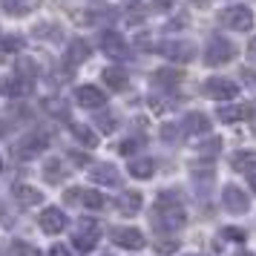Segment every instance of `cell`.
I'll list each match as a JSON object with an SVG mask.
<instances>
[{
    "label": "cell",
    "instance_id": "6da1fadb",
    "mask_svg": "<svg viewBox=\"0 0 256 256\" xmlns=\"http://www.w3.org/2000/svg\"><path fill=\"white\" fill-rule=\"evenodd\" d=\"M233 55H236V49L228 38L222 35H213L208 40V49H204V64L208 66H224V64H230Z\"/></svg>",
    "mask_w": 256,
    "mask_h": 256
},
{
    "label": "cell",
    "instance_id": "7a4b0ae2",
    "mask_svg": "<svg viewBox=\"0 0 256 256\" xmlns=\"http://www.w3.org/2000/svg\"><path fill=\"white\" fill-rule=\"evenodd\" d=\"M46 144H49L46 132H29V136H24V138L18 141V147L12 152L18 162H29V158H38L40 152L46 150Z\"/></svg>",
    "mask_w": 256,
    "mask_h": 256
},
{
    "label": "cell",
    "instance_id": "3957f363",
    "mask_svg": "<svg viewBox=\"0 0 256 256\" xmlns=\"http://www.w3.org/2000/svg\"><path fill=\"white\" fill-rule=\"evenodd\" d=\"M152 224L158 228V230H182L187 224V216L184 210H182V204H173V208H156V216H152Z\"/></svg>",
    "mask_w": 256,
    "mask_h": 256
},
{
    "label": "cell",
    "instance_id": "277c9868",
    "mask_svg": "<svg viewBox=\"0 0 256 256\" xmlns=\"http://www.w3.org/2000/svg\"><path fill=\"white\" fill-rule=\"evenodd\" d=\"M98 236H101V224L95 219H81L78 222V233L72 236V244H75V250L90 254L95 244H98Z\"/></svg>",
    "mask_w": 256,
    "mask_h": 256
},
{
    "label": "cell",
    "instance_id": "5b68a950",
    "mask_svg": "<svg viewBox=\"0 0 256 256\" xmlns=\"http://www.w3.org/2000/svg\"><path fill=\"white\" fill-rule=\"evenodd\" d=\"M222 24L233 32H250L254 29V12L248 6H230L222 12Z\"/></svg>",
    "mask_w": 256,
    "mask_h": 256
},
{
    "label": "cell",
    "instance_id": "8992f818",
    "mask_svg": "<svg viewBox=\"0 0 256 256\" xmlns=\"http://www.w3.org/2000/svg\"><path fill=\"white\" fill-rule=\"evenodd\" d=\"M156 49H158L167 60H178V64H187V60H193V55H196V46H193L190 40H164V44H158Z\"/></svg>",
    "mask_w": 256,
    "mask_h": 256
},
{
    "label": "cell",
    "instance_id": "52a82bcc",
    "mask_svg": "<svg viewBox=\"0 0 256 256\" xmlns=\"http://www.w3.org/2000/svg\"><path fill=\"white\" fill-rule=\"evenodd\" d=\"M222 202H224V208L230 210V213H236V216L250 210V198H248V193H244L242 187H236V184H228V187H224Z\"/></svg>",
    "mask_w": 256,
    "mask_h": 256
},
{
    "label": "cell",
    "instance_id": "ba28073f",
    "mask_svg": "<svg viewBox=\"0 0 256 256\" xmlns=\"http://www.w3.org/2000/svg\"><path fill=\"white\" fill-rule=\"evenodd\" d=\"M204 92L213 95V101H230V98H236L239 86H236L230 78H208V84H204Z\"/></svg>",
    "mask_w": 256,
    "mask_h": 256
},
{
    "label": "cell",
    "instance_id": "9c48e42d",
    "mask_svg": "<svg viewBox=\"0 0 256 256\" xmlns=\"http://www.w3.org/2000/svg\"><path fill=\"white\" fill-rule=\"evenodd\" d=\"M101 49H104L110 58H116V60H127L130 58L127 40L118 35V32H104V35H101Z\"/></svg>",
    "mask_w": 256,
    "mask_h": 256
},
{
    "label": "cell",
    "instance_id": "30bf717a",
    "mask_svg": "<svg viewBox=\"0 0 256 256\" xmlns=\"http://www.w3.org/2000/svg\"><path fill=\"white\" fill-rule=\"evenodd\" d=\"M38 224H40V230L49 233V236H55L66 228V216H64V210L60 208H46L40 216H38Z\"/></svg>",
    "mask_w": 256,
    "mask_h": 256
},
{
    "label": "cell",
    "instance_id": "8fae6325",
    "mask_svg": "<svg viewBox=\"0 0 256 256\" xmlns=\"http://www.w3.org/2000/svg\"><path fill=\"white\" fill-rule=\"evenodd\" d=\"M112 242L127 250H141L144 248V233L136 228H112Z\"/></svg>",
    "mask_w": 256,
    "mask_h": 256
},
{
    "label": "cell",
    "instance_id": "7c38bea8",
    "mask_svg": "<svg viewBox=\"0 0 256 256\" xmlns=\"http://www.w3.org/2000/svg\"><path fill=\"white\" fill-rule=\"evenodd\" d=\"M75 101L81 106H86V110H101L106 104V95L98 86H92V84H84V86L75 90Z\"/></svg>",
    "mask_w": 256,
    "mask_h": 256
},
{
    "label": "cell",
    "instance_id": "4fadbf2b",
    "mask_svg": "<svg viewBox=\"0 0 256 256\" xmlns=\"http://www.w3.org/2000/svg\"><path fill=\"white\" fill-rule=\"evenodd\" d=\"M32 90H35V78H26V75L9 78L3 84V92L12 95V98H26V95H32Z\"/></svg>",
    "mask_w": 256,
    "mask_h": 256
},
{
    "label": "cell",
    "instance_id": "5bb4252c",
    "mask_svg": "<svg viewBox=\"0 0 256 256\" xmlns=\"http://www.w3.org/2000/svg\"><path fill=\"white\" fill-rule=\"evenodd\" d=\"M141 204H144V198H141L138 190H124V193H118L116 198V208L124 213V216H136L141 210Z\"/></svg>",
    "mask_w": 256,
    "mask_h": 256
},
{
    "label": "cell",
    "instance_id": "9a60e30c",
    "mask_svg": "<svg viewBox=\"0 0 256 256\" xmlns=\"http://www.w3.org/2000/svg\"><path fill=\"white\" fill-rule=\"evenodd\" d=\"M14 198H18L20 208H35V204L44 202V193L32 184H14Z\"/></svg>",
    "mask_w": 256,
    "mask_h": 256
},
{
    "label": "cell",
    "instance_id": "2e32d148",
    "mask_svg": "<svg viewBox=\"0 0 256 256\" xmlns=\"http://www.w3.org/2000/svg\"><path fill=\"white\" fill-rule=\"evenodd\" d=\"M90 178H92L95 184H104V187H112L118 184V170L112 167V164H95L92 170H90Z\"/></svg>",
    "mask_w": 256,
    "mask_h": 256
},
{
    "label": "cell",
    "instance_id": "e0dca14e",
    "mask_svg": "<svg viewBox=\"0 0 256 256\" xmlns=\"http://www.w3.org/2000/svg\"><path fill=\"white\" fill-rule=\"evenodd\" d=\"M86 58H90V44H86L84 38L70 40V46H66V64H70V66H78V64H84Z\"/></svg>",
    "mask_w": 256,
    "mask_h": 256
},
{
    "label": "cell",
    "instance_id": "ac0fdd59",
    "mask_svg": "<svg viewBox=\"0 0 256 256\" xmlns=\"http://www.w3.org/2000/svg\"><path fill=\"white\" fill-rule=\"evenodd\" d=\"M248 116H250V106H244V104H230V106H222L219 110V121H224V124H239Z\"/></svg>",
    "mask_w": 256,
    "mask_h": 256
},
{
    "label": "cell",
    "instance_id": "d6986e66",
    "mask_svg": "<svg viewBox=\"0 0 256 256\" xmlns=\"http://www.w3.org/2000/svg\"><path fill=\"white\" fill-rule=\"evenodd\" d=\"M40 173H44V178H46L49 184H60V182L66 178L70 170H64V162H60V158H49V162L44 164V170H40Z\"/></svg>",
    "mask_w": 256,
    "mask_h": 256
},
{
    "label": "cell",
    "instance_id": "ffe728a7",
    "mask_svg": "<svg viewBox=\"0 0 256 256\" xmlns=\"http://www.w3.org/2000/svg\"><path fill=\"white\" fill-rule=\"evenodd\" d=\"M104 84L110 86V90L121 92V90H127V86H130L127 72H124V70H118V66H106V70H104Z\"/></svg>",
    "mask_w": 256,
    "mask_h": 256
},
{
    "label": "cell",
    "instance_id": "44dd1931",
    "mask_svg": "<svg viewBox=\"0 0 256 256\" xmlns=\"http://www.w3.org/2000/svg\"><path fill=\"white\" fill-rule=\"evenodd\" d=\"M184 132H193V136H198V132H208L210 130V118L204 116V112H190V116L184 118Z\"/></svg>",
    "mask_w": 256,
    "mask_h": 256
},
{
    "label": "cell",
    "instance_id": "7402d4cb",
    "mask_svg": "<svg viewBox=\"0 0 256 256\" xmlns=\"http://www.w3.org/2000/svg\"><path fill=\"white\" fill-rule=\"evenodd\" d=\"M70 130H72V136L81 141L84 147H95V144H98V132H95V130H90L86 124H78V121H72Z\"/></svg>",
    "mask_w": 256,
    "mask_h": 256
},
{
    "label": "cell",
    "instance_id": "603a6c76",
    "mask_svg": "<svg viewBox=\"0 0 256 256\" xmlns=\"http://www.w3.org/2000/svg\"><path fill=\"white\" fill-rule=\"evenodd\" d=\"M127 170H130L132 178H150L152 170H156V162H152V158H132Z\"/></svg>",
    "mask_w": 256,
    "mask_h": 256
},
{
    "label": "cell",
    "instance_id": "cb8c5ba5",
    "mask_svg": "<svg viewBox=\"0 0 256 256\" xmlns=\"http://www.w3.org/2000/svg\"><path fill=\"white\" fill-rule=\"evenodd\" d=\"M230 164H233V170H242V173H250L256 167V152H250V150H242V152H236L230 158Z\"/></svg>",
    "mask_w": 256,
    "mask_h": 256
},
{
    "label": "cell",
    "instance_id": "d4e9b609",
    "mask_svg": "<svg viewBox=\"0 0 256 256\" xmlns=\"http://www.w3.org/2000/svg\"><path fill=\"white\" fill-rule=\"evenodd\" d=\"M152 81H156V86H167V90H173V86H178V81H182V72L158 70L156 75H152Z\"/></svg>",
    "mask_w": 256,
    "mask_h": 256
},
{
    "label": "cell",
    "instance_id": "484cf974",
    "mask_svg": "<svg viewBox=\"0 0 256 256\" xmlns=\"http://www.w3.org/2000/svg\"><path fill=\"white\" fill-rule=\"evenodd\" d=\"M81 204L84 208H90V210H101L106 204V198L98 193V190H84L81 193Z\"/></svg>",
    "mask_w": 256,
    "mask_h": 256
},
{
    "label": "cell",
    "instance_id": "4316f807",
    "mask_svg": "<svg viewBox=\"0 0 256 256\" xmlns=\"http://www.w3.org/2000/svg\"><path fill=\"white\" fill-rule=\"evenodd\" d=\"M173 204H182L178 190H164V193H158V198H156V208H173Z\"/></svg>",
    "mask_w": 256,
    "mask_h": 256
},
{
    "label": "cell",
    "instance_id": "83f0119b",
    "mask_svg": "<svg viewBox=\"0 0 256 256\" xmlns=\"http://www.w3.org/2000/svg\"><path fill=\"white\" fill-rule=\"evenodd\" d=\"M32 9H38V0H14L6 12L9 14H29Z\"/></svg>",
    "mask_w": 256,
    "mask_h": 256
},
{
    "label": "cell",
    "instance_id": "f1b7e54d",
    "mask_svg": "<svg viewBox=\"0 0 256 256\" xmlns=\"http://www.w3.org/2000/svg\"><path fill=\"white\" fill-rule=\"evenodd\" d=\"M95 124H98V130H101V132H112V130L118 127L116 116H110V112H101V116L95 118Z\"/></svg>",
    "mask_w": 256,
    "mask_h": 256
},
{
    "label": "cell",
    "instance_id": "f546056e",
    "mask_svg": "<svg viewBox=\"0 0 256 256\" xmlns=\"http://www.w3.org/2000/svg\"><path fill=\"white\" fill-rule=\"evenodd\" d=\"M9 254H12V256H32V254H35V248H32V244H26V242H12V244H9Z\"/></svg>",
    "mask_w": 256,
    "mask_h": 256
},
{
    "label": "cell",
    "instance_id": "4dcf8cb0",
    "mask_svg": "<svg viewBox=\"0 0 256 256\" xmlns=\"http://www.w3.org/2000/svg\"><path fill=\"white\" fill-rule=\"evenodd\" d=\"M219 147H222V138H210V141H204V144L198 147V156H216Z\"/></svg>",
    "mask_w": 256,
    "mask_h": 256
},
{
    "label": "cell",
    "instance_id": "1f68e13d",
    "mask_svg": "<svg viewBox=\"0 0 256 256\" xmlns=\"http://www.w3.org/2000/svg\"><path fill=\"white\" fill-rule=\"evenodd\" d=\"M0 49H3V52H20V49H24V40H20V38H3V40H0Z\"/></svg>",
    "mask_w": 256,
    "mask_h": 256
},
{
    "label": "cell",
    "instance_id": "d6a6232c",
    "mask_svg": "<svg viewBox=\"0 0 256 256\" xmlns=\"http://www.w3.org/2000/svg\"><path fill=\"white\" fill-rule=\"evenodd\" d=\"M222 236H224L228 242H244V236H248V233H244L242 228H224Z\"/></svg>",
    "mask_w": 256,
    "mask_h": 256
},
{
    "label": "cell",
    "instance_id": "836d02e7",
    "mask_svg": "<svg viewBox=\"0 0 256 256\" xmlns=\"http://www.w3.org/2000/svg\"><path fill=\"white\" fill-rule=\"evenodd\" d=\"M138 144H141L138 138H127V141H121V144H118V152H124V156H132V152L138 150Z\"/></svg>",
    "mask_w": 256,
    "mask_h": 256
},
{
    "label": "cell",
    "instance_id": "e575fe53",
    "mask_svg": "<svg viewBox=\"0 0 256 256\" xmlns=\"http://www.w3.org/2000/svg\"><path fill=\"white\" fill-rule=\"evenodd\" d=\"M156 250H158V254H176V250H178V242H176V239H170V242L158 239V242H156Z\"/></svg>",
    "mask_w": 256,
    "mask_h": 256
},
{
    "label": "cell",
    "instance_id": "d590c367",
    "mask_svg": "<svg viewBox=\"0 0 256 256\" xmlns=\"http://www.w3.org/2000/svg\"><path fill=\"white\" fill-rule=\"evenodd\" d=\"M178 136H182V130L173 127V124H164V127H162V138L164 141H176Z\"/></svg>",
    "mask_w": 256,
    "mask_h": 256
},
{
    "label": "cell",
    "instance_id": "8d00e7d4",
    "mask_svg": "<svg viewBox=\"0 0 256 256\" xmlns=\"http://www.w3.org/2000/svg\"><path fill=\"white\" fill-rule=\"evenodd\" d=\"M81 187H72V190H66V193H64V198H66V202H70V204H75V202H81Z\"/></svg>",
    "mask_w": 256,
    "mask_h": 256
},
{
    "label": "cell",
    "instance_id": "74e56055",
    "mask_svg": "<svg viewBox=\"0 0 256 256\" xmlns=\"http://www.w3.org/2000/svg\"><path fill=\"white\" fill-rule=\"evenodd\" d=\"M46 256H72V254L66 250V244H52L46 250Z\"/></svg>",
    "mask_w": 256,
    "mask_h": 256
},
{
    "label": "cell",
    "instance_id": "f35d334b",
    "mask_svg": "<svg viewBox=\"0 0 256 256\" xmlns=\"http://www.w3.org/2000/svg\"><path fill=\"white\" fill-rule=\"evenodd\" d=\"M248 182H250V190L256 193V173H250V178H248Z\"/></svg>",
    "mask_w": 256,
    "mask_h": 256
},
{
    "label": "cell",
    "instance_id": "ab89813d",
    "mask_svg": "<svg viewBox=\"0 0 256 256\" xmlns=\"http://www.w3.org/2000/svg\"><path fill=\"white\" fill-rule=\"evenodd\" d=\"M12 3H14V0H0V6H3V9H9Z\"/></svg>",
    "mask_w": 256,
    "mask_h": 256
},
{
    "label": "cell",
    "instance_id": "60d3db41",
    "mask_svg": "<svg viewBox=\"0 0 256 256\" xmlns=\"http://www.w3.org/2000/svg\"><path fill=\"white\" fill-rule=\"evenodd\" d=\"M0 216H3V204H0Z\"/></svg>",
    "mask_w": 256,
    "mask_h": 256
},
{
    "label": "cell",
    "instance_id": "b9f144b4",
    "mask_svg": "<svg viewBox=\"0 0 256 256\" xmlns=\"http://www.w3.org/2000/svg\"><path fill=\"white\" fill-rule=\"evenodd\" d=\"M0 170H3V158H0Z\"/></svg>",
    "mask_w": 256,
    "mask_h": 256
},
{
    "label": "cell",
    "instance_id": "7bdbcfd3",
    "mask_svg": "<svg viewBox=\"0 0 256 256\" xmlns=\"http://www.w3.org/2000/svg\"><path fill=\"white\" fill-rule=\"evenodd\" d=\"M242 256H254V254H242Z\"/></svg>",
    "mask_w": 256,
    "mask_h": 256
},
{
    "label": "cell",
    "instance_id": "ee69618b",
    "mask_svg": "<svg viewBox=\"0 0 256 256\" xmlns=\"http://www.w3.org/2000/svg\"><path fill=\"white\" fill-rule=\"evenodd\" d=\"M254 52H256V40H254Z\"/></svg>",
    "mask_w": 256,
    "mask_h": 256
}]
</instances>
